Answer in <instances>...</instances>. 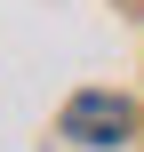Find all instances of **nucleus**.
<instances>
[{
    "label": "nucleus",
    "mask_w": 144,
    "mask_h": 152,
    "mask_svg": "<svg viewBox=\"0 0 144 152\" xmlns=\"http://www.w3.org/2000/svg\"><path fill=\"white\" fill-rule=\"evenodd\" d=\"M64 136L120 144V136H128V96H72V104H64Z\"/></svg>",
    "instance_id": "f257e3e1"
}]
</instances>
